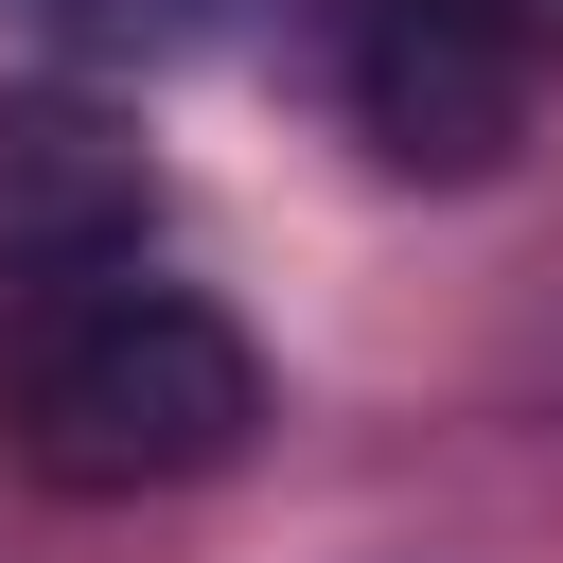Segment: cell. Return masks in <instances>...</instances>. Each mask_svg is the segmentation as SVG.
I'll return each mask as SVG.
<instances>
[{"instance_id":"cell-1","label":"cell","mask_w":563,"mask_h":563,"mask_svg":"<svg viewBox=\"0 0 563 563\" xmlns=\"http://www.w3.org/2000/svg\"><path fill=\"white\" fill-rule=\"evenodd\" d=\"M0 422L53 493H194L264 440V352L194 282H70V299H18Z\"/></svg>"},{"instance_id":"cell-2","label":"cell","mask_w":563,"mask_h":563,"mask_svg":"<svg viewBox=\"0 0 563 563\" xmlns=\"http://www.w3.org/2000/svg\"><path fill=\"white\" fill-rule=\"evenodd\" d=\"M141 246H158V158L88 88H0V282L70 299V282H141Z\"/></svg>"},{"instance_id":"cell-3","label":"cell","mask_w":563,"mask_h":563,"mask_svg":"<svg viewBox=\"0 0 563 563\" xmlns=\"http://www.w3.org/2000/svg\"><path fill=\"white\" fill-rule=\"evenodd\" d=\"M352 123L387 176H493L528 141V53L475 18V0H369L352 35Z\"/></svg>"},{"instance_id":"cell-4","label":"cell","mask_w":563,"mask_h":563,"mask_svg":"<svg viewBox=\"0 0 563 563\" xmlns=\"http://www.w3.org/2000/svg\"><path fill=\"white\" fill-rule=\"evenodd\" d=\"M475 18H493L510 53H545V35H563V0H475Z\"/></svg>"}]
</instances>
